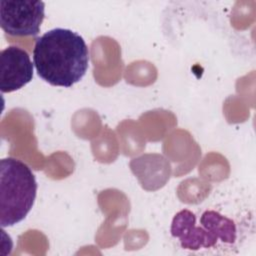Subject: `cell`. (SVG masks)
<instances>
[{"mask_svg":"<svg viewBox=\"0 0 256 256\" xmlns=\"http://www.w3.org/2000/svg\"><path fill=\"white\" fill-rule=\"evenodd\" d=\"M89 49L82 36L55 28L36 39L33 64L37 74L53 86L71 87L80 81L89 66Z\"/></svg>","mask_w":256,"mask_h":256,"instance_id":"obj_1","label":"cell"},{"mask_svg":"<svg viewBox=\"0 0 256 256\" xmlns=\"http://www.w3.org/2000/svg\"><path fill=\"white\" fill-rule=\"evenodd\" d=\"M37 182L32 170L21 160L0 161V224L2 228L21 222L32 209Z\"/></svg>","mask_w":256,"mask_h":256,"instance_id":"obj_2","label":"cell"},{"mask_svg":"<svg viewBox=\"0 0 256 256\" xmlns=\"http://www.w3.org/2000/svg\"><path fill=\"white\" fill-rule=\"evenodd\" d=\"M45 4L42 1H0V26L12 36H34L44 20Z\"/></svg>","mask_w":256,"mask_h":256,"instance_id":"obj_3","label":"cell"},{"mask_svg":"<svg viewBox=\"0 0 256 256\" xmlns=\"http://www.w3.org/2000/svg\"><path fill=\"white\" fill-rule=\"evenodd\" d=\"M33 78L29 54L17 46H8L0 53V89L10 93L21 89Z\"/></svg>","mask_w":256,"mask_h":256,"instance_id":"obj_4","label":"cell"},{"mask_svg":"<svg viewBox=\"0 0 256 256\" xmlns=\"http://www.w3.org/2000/svg\"><path fill=\"white\" fill-rule=\"evenodd\" d=\"M171 235L178 238L183 249L192 251L213 247L218 239L202 226H196V216L188 209L179 211L171 224Z\"/></svg>","mask_w":256,"mask_h":256,"instance_id":"obj_5","label":"cell"},{"mask_svg":"<svg viewBox=\"0 0 256 256\" xmlns=\"http://www.w3.org/2000/svg\"><path fill=\"white\" fill-rule=\"evenodd\" d=\"M201 226L223 243L232 244L236 240V225L231 219L214 210H206L200 217Z\"/></svg>","mask_w":256,"mask_h":256,"instance_id":"obj_6","label":"cell"}]
</instances>
